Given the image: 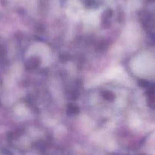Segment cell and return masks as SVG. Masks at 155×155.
<instances>
[{
  "label": "cell",
  "instance_id": "obj_2",
  "mask_svg": "<svg viewBox=\"0 0 155 155\" xmlns=\"http://www.w3.org/2000/svg\"><path fill=\"white\" fill-rule=\"evenodd\" d=\"M103 97H104V99L108 100V101H113L115 98L114 94L112 93L110 91H105V92L103 93Z\"/></svg>",
  "mask_w": 155,
  "mask_h": 155
},
{
  "label": "cell",
  "instance_id": "obj_1",
  "mask_svg": "<svg viewBox=\"0 0 155 155\" xmlns=\"http://www.w3.org/2000/svg\"><path fill=\"white\" fill-rule=\"evenodd\" d=\"M39 60L38 58H31L27 63L29 69H34L39 66Z\"/></svg>",
  "mask_w": 155,
  "mask_h": 155
},
{
  "label": "cell",
  "instance_id": "obj_4",
  "mask_svg": "<svg viewBox=\"0 0 155 155\" xmlns=\"http://www.w3.org/2000/svg\"><path fill=\"white\" fill-rule=\"evenodd\" d=\"M139 83L142 84V86H144V87H147L148 86V83L147 81H145V80H141Z\"/></svg>",
  "mask_w": 155,
  "mask_h": 155
},
{
  "label": "cell",
  "instance_id": "obj_3",
  "mask_svg": "<svg viewBox=\"0 0 155 155\" xmlns=\"http://www.w3.org/2000/svg\"><path fill=\"white\" fill-rule=\"evenodd\" d=\"M80 110H79L78 107L75 105H73V104H71L69 105L68 109V113L71 114H78Z\"/></svg>",
  "mask_w": 155,
  "mask_h": 155
}]
</instances>
